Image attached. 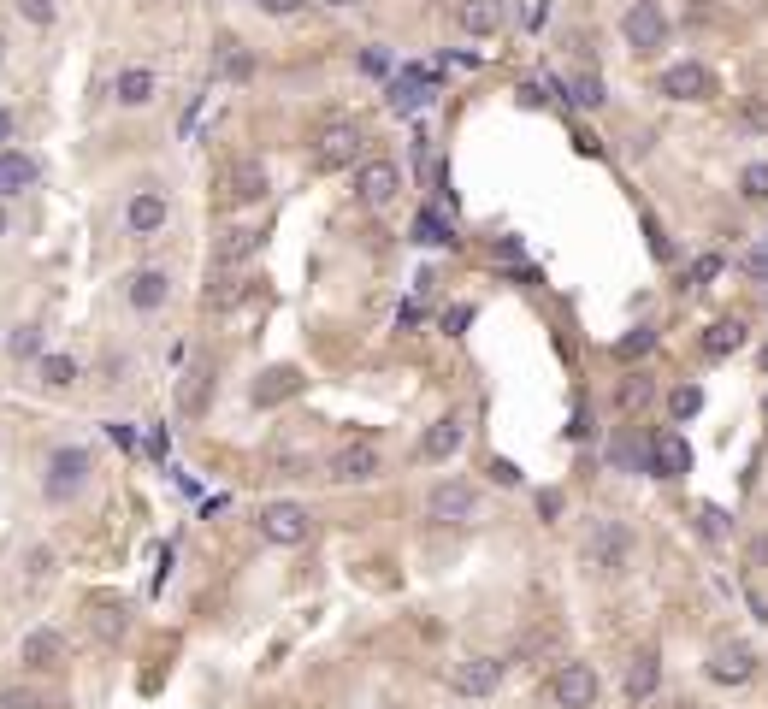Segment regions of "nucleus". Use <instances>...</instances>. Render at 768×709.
<instances>
[{"instance_id": "1", "label": "nucleus", "mask_w": 768, "mask_h": 709, "mask_svg": "<svg viewBox=\"0 0 768 709\" xmlns=\"http://www.w3.org/2000/svg\"><path fill=\"white\" fill-rule=\"evenodd\" d=\"M633 556H639V532L627 526V520H591V532H585V568H597V574H627L633 568Z\"/></svg>"}, {"instance_id": "2", "label": "nucleus", "mask_w": 768, "mask_h": 709, "mask_svg": "<svg viewBox=\"0 0 768 709\" xmlns=\"http://www.w3.org/2000/svg\"><path fill=\"white\" fill-rule=\"evenodd\" d=\"M757 668H763V656L751 639H715L704 656V674L715 686H751L757 680Z\"/></svg>"}, {"instance_id": "3", "label": "nucleus", "mask_w": 768, "mask_h": 709, "mask_svg": "<svg viewBox=\"0 0 768 709\" xmlns=\"http://www.w3.org/2000/svg\"><path fill=\"white\" fill-rule=\"evenodd\" d=\"M260 538L266 544H278V550H296V544H308V532H314V515H308V503H290V497H278V503H260Z\"/></svg>"}, {"instance_id": "4", "label": "nucleus", "mask_w": 768, "mask_h": 709, "mask_svg": "<svg viewBox=\"0 0 768 709\" xmlns=\"http://www.w3.org/2000/svg\"><path fill=\"white\" fill-rule=\"evenodd\" d=\"M426 515L438 520V526H467V520L479 515V485L473 479H438L432 491H426Z\"/></svg>"}, {"instance_id": "5", "label": "nucleus", "mask_w": 768, "mask_h": 709, "mask_svg": "<svg viewBox=\"0 0 768 709\" xmlns=\"http://www.w3.org/2000/svg\"><path fill=\"white\" fill-rule=\"evenodd\" d=\"M621 42H627L633 54H662V48H668V12H662L656 0H633V6L621 12Z\"/></svg>"}, {"instance_id": "6", "label": "nucleus", "mask_w": 768, "mask_h": 709, "mask_svg": "<svg viewBox=\"0 0 768 709\" xmlns=\"http://www.w3.org/2000/svg\"><path fill=\"white\" fill-rule=\"evenodd\" d=\"M597 698H603V680L591 662H562L550 674V704L556 709H597Z\"/></svg>"}, {"instance_id": "7", "label": "nucleus", "mask_w": 768, "mask_h": 709, "mask_svg": "<svg viewBox=\"0 0 768 709\" xmlns=\"http://www.w3.org/2000/svg\"><path fill=\"white\" fill-rule=\"evenodd\" d=\"M355 148H361V125L355 119H325L314 130V166L337 172V166H355Z\"/></svg>"}, {"instance_id": "8", "label": "nucleus", "mask_w": 768, "mask_h": 709, "mask_svg": "<svg viewBox=\"0 0 768 709\" xmlns=\"http://www.w3.org/2000/svg\"><path fill=\"white\" fill-rule=\"evenodd\" d=\"M266 190H272V178H266L260 160H231V166L219 172V201H225V207H260Z\"/></svg>"}, {"instance_id": "9", "label": "nucleus", "mask_w": 768, "mask_h": 709, "mask_svg": "<svg viewBox=\"0 0 768 709\" xmlns=\"http://www.w3.org/2000/svg\"><path fill=\"white\" fill-rule=\"evenodd\" d=\"M656 95L662 101H715V71L704 60H680L656 77Z\"/></svg>"}, {"instance_id": "10", "label": "nucleus", "mask_w": 768, "mask_h": 709, "mask_svg": "<svg viewBox=\"0 0 768 709\" xmlns=\"http://www.w3.org/2000/svg\"><path fill=\"white\" fill-rule=\"evenodd\" d=\"M497 686H503V662H497V656H461V662L449 668V692L467 698V704L491 698Z\"/></svg>"}, {"instance_id": "11", "label": "nucleus", "mask_w": 768, "mask_h": 709, "mask_svg": "<svg viewBox=\"0 0 768 709\" xmlns=\"http://www.w3.org/2000/svg\"><path fill=\"white\" fill-rule=\"evenodd\" d=\"M83 479H89V450L65 444V450L48 455V479H42V491H48V503H65V497L83 491Z\"/></svg>"}, {"instance_id": "12", "label": "nucleus", "mask_w": 768, "mask_h": 709, "mask_svg": "<svg viewBox=\"0 0 768 709\" xmlns=\"http://www.w3.org/2000/svg\"><path fill=\"white\" fill-rule=\"evenodd\" d=\"M355 195H361V207H390L402 195V166L396 160H361L355 166Z\"/></svg>"}, {"instance_id": "13", "label": "nucleus", "mask_w": 768, "mask_h": 709, "mask_svg": "<svg viewBox=\"0 0 768 709\" xmlns=\"http://www.w3.org/2000/svg\"><path fill=\"white\" fill-rule=\"evenodd\" d=\"M384 473V455L373 444H343L331 455V485H373Z\"/></svg>"}, {"instance_id": "14", "label": "nucleus", "mask_w": 768, "mask_h": 709, "mask_svg": "<svg viewBox=\"0 0 768 709\" xmlns=\"http://www.w3.org/2000/svg\"><path fill=\"white\" fill-rule=\"evenodd\" d=\"M621 692H627V704H650V698L662 692V656H656V645L633 650V662H627V674H621Z\"/></svg>"}, {"instance_id": "15", "label": "nucleus", "mask_w": 768, "mask_h": 709, "mask_svg": "<svg viewBox=\"0 0 768 709\" xmlns=\"http://www.w3.org/2000/svg\"><path fill=\"white\" fill-rule=\"evenodd\" d=\"M650 473L656 479H686L692 473V444L680 432H656L650 438Z\"/></svg>"}, {"instance_id": "16", "label": "nucleus", "mask_w": 768, "mask_h": 709, "mask_svg": "<svg viewBox=\"0 0 768 709\" xmlns=\"http://www.w3.org/2000/svg\"><path fill=\"white\" fill-rule=\"evenodd\" d=\"M255 255H260L255 225H231V231H219V243H213V266H219V272H237V266H249Z\"/></svg>"}, {"instance_id": "17", "label": "nucleus", "mask_w": 768, "mask_h": 709, "mask_svg": "<svg viewBox=\"0 0 768 709\" xmlns=\"http://www.w3.org/2000/svg\"><path fill=\"white\" fill-rule=\"evenodd\" d=\"M166 296H172V278H166L160 266H142V272H130L125 302L136 308V314H154V308H166Z\"/></svg>"}, {"instance_id": "18", "label": "nucleus", "mask_w": 768, "mask_h": 709, "mask_svg": "<svg viewBox=\"0 0 768 709\" xmlns=\"http://www.w3.org/2000/svg\"><path fill=\"white\" fill-rule=\"evenodd\" d=\"M455 24H461L467 36H497V30L509 24V0H461V6H455Z\"/></svg>"}, {"instance_id": "19", "label": "nucleus", "mask_w": 768, "mask_h": 709, "mask_svg": "<svg viewBox=\"0 0 768 709\" xmlns=\"http://www.w3.org/2000/svg\"><path fill=\"white\" fill-rule=\"evenodd\" d=\"M461 444H467V426H461L455 414H444V420H432V426L420 432V461H449Z\"/></svg>"}, {"instance_id": "20", "label": "nucleus", "mask_w": 768, "mask_h": 709, "mask_svg": "<svg viewBox=\"0 0 768 709\" xmlns=\"http://www.w3.org/2000/svg\"><path fill=\"white\" fill-rule=\"evenodd\" d=\"M154 95H160V77H154L148 65H125V71L113 77V101H119V107H148Z\"/></svg>"}, {"instance_id": "21", "label": "nucleus", "mask_w": 768, "mask_h": 709, "mask_svg": "<svg viewBox=\"0 0 768 709\" xmlns=\"http://www.w3.org/2000/svg\"><path fill=\"white\" fill-rule=\"evenodd\" d=\"M751 343V325L745 320H715V325H704V355L709 361H727V355H739Z\"/></svg>"}, {"instance_id": "22", "label": "nucleus", "mask_w": 768, "mask_h": 709, "mask_svg": "<svg viewBox=\"0 0 768 709\" xmlns=\"http://www.w3.org/2000/svg\"><path fill=\"white\" fill-rule=\"evenodd\" d=\"M30 184H36V160H30L24 148H0V201L24 195Z\"/></svg>"}, {"instance_id": "23", "label": "nucleus", "mask_w": 768, "mask_h": 709, "mask_svg": "<svg viewBox=\"0 0 768 709\" xmlns=\"http://www.w3.org/2000/svg\"><path fill=\"white\" fill-rule=\"evenodd\" d=\"M60 656H65V639L54 627H36V633H24V645H18V662H24V668H54Z\"/></svg>"}, {"instance_id": "24", "label": "nucleus", "mask_w": 768, "mask_h": 709, "mask_svg": "<svg viewBox=\"0 0 768 709\" xmlns=\"http://www.w3.org/2000/svg\"><path fill=\"white\" fill-rule=\"evenodd\" d=\"M125 225H130V231H136V237H154V231L166 225V195H154V190L130 195V207H125Z\"/></svg>"}, {"instance_id": "25", "label": "nucleus", "mask_w": 768, "mask_h": 709, "mask_svg": "<svg viewBox=\"0 0 768 709\" xmlns=\"http://www.w3.org/2000/svg\"><path fill=\"white\" fill-rule=\"evenodd\" d=\"M249 71H255L249 48H243L237 36H219V48H213V77H225V83H243Z\"/></svg>"}, {"instance_id": "26", "label": "nucleus", "mask_w": 768, "mask_h": 709, "mask_svg": "<svg viewBox=\"0 0 768 709\" xmlns=\"http://www.w3.org/2000/svg\"><path fill=\"white\" fill-rule=\"evenodd\" d=\"M296 390H302V373H296V367H272L255 385V408H278V402H290Z\"/></svg>"}, {"instance_id": "27", "label": "nucleus", "mask_w": 768, "mask_h": 709, "mask_svg": "<svg viewBox=\"0 0 768 709\" xmlns=\"http://www.w3.org/2000/svg\"><path fill=\"white\" fill-rule=\"evenodd\" d=\"M36 373H42V385H48V390H65L71 379H77V361H71V355H42V361H36Z\"/></svg>"}, {"instance_id": "28", "label": "nucleus", "mask_w": 768, "mask_h": 709, "mask_svg": "<svg viewBox=\"0 0 768 709\" xmlns=\"http://www.w3.org/2000/svg\"><path fill=\"white\" fill-rule=\"evenodd\" d=\"M6 355H12V361H42V331H36V325H18V331L6 337Z\"/></svg>"}, {"instance_id": "29", "label": "nucleus", "mask_w": 768, "mask_h": 709, "mask_svg": "<svg viewBox=\"0 0 768 709\" xmlns=\"http://www.w3.org/2000/svg\"><path fill=\"white\" fill-rule=\"evenodd\" d=\"M739 195H745V201H757V207L768 201V160H751V166L739 172Z\"/></svg>"}, {"instance_id": "30", "label": "nucleus", "mask_w": 768, "mask_h": 709, "mask_svg": "<svg viewBox=\"0 0 768 709\" xmlns=\"http://www.w3.org/2000/svg\"><path fill=\"white\" fill-rule=\"evenodd\" d=\"M698 408H704V390L698 385H674L668 390V414H674V420H692Z\"/></svg>"}, {"instance_id": "31", "label": "nucleus", "mask_w": 768, "mask_h": 709, "mask_svg": "<svg viewBox=\"0 0 768 709\" xmlns=\"http://www.w3.org/2000/svg\"><path fill=\"white\" fill-rule=\"evenodd\" d=\"M574 101H579V107H603V101H609L597 71H579V77H574Z\"/></svg>"}, {"instance_id": "32", "label": "nucleus", "mask_w": 768, "mask_h": 709, "mask_svg": "<svg viewBox=\"0 0 768 709\" xmlns=\"http://www.w3.org/2000/svg\"><path fill=\"white\" fill-rule=\"evenodd\" d=\"M249 290H255V278H231L225 290H207V308H237Z\"/></svg>"}, {"instance_id": "33", "label": "nucleus", "mask_w": 768, "mask_h": 709, "mask_svg": "<svg viewBox=\"0 0 768 709\" xmlns=\"http://www.w3.org/2000/svg\"><path fill=\"white\" fill-rule=\"evenodd\" d=\"M650 349H656V331H650V325H639L633 337H621V343H615V355H621V361H633V355H650Z\"/></svg>"}, {"instance_id": "34", "label": "nucleus", "mask_w": 768, "mask_h": 709, "mask_svg": "<svg viewBox=\"0 0 768 709\" xmlns=\"http://www.w3.org/2000/svg\"><path fill=\"white\" fill-rule=\"evenodd\" d=\"M95 633H101V639H119V633H125V609L95 603Z\"/></svg>"}, {"instance_id": "35", "label": "nucleus", "mask_w": 768, "mask_h": 709, "mask_svg": "<svg viewBox=\"0 0 768 709\" xmlns=\"http://www.w3.org/2000/svg\"><path fill=\"white\" fill-rule=\"evenodd\" d=\"M18 12H24V18H30L36 30H48V24L60 18V12H54V0H18Z\"/></svg>"}, {"instance_id": "36", "label": "nucleus", "mask_w": 768, "mask_h": 709, "mask_svg": "<svg viewBox=\"0 0 768 709\" xmlns=\"http://www.w3.org/2000/svg\"><path fill=\"white\" fill-rule=\"evenodd\" d=\"M207 379H213V373H190V379H184V408H190V414H201V402H207Z\"/></svg>"}, {"instance_id": "37", "label": "nucleus", "mask_w": 768, "mask_h": 709, "mask_svg": "<svg viewBox=\"0 0 768 709\" xmlns=\"http://www.w3.org/2000/svg\"><path fill=\"white\" fill-rule=\"evenodd\" d=\"M48 574H54V550H30V580L42 585Z\"/></svg>"}, {"instance_id": "38", "label": "nucleus", "mask_w": 768, "mask_h": 709, "mask_svg": "<svg viewBox=\"0 0 768 709\" xmlns=\"http://www.w3.org/2000/svg\"><path fill=\"white\" fill-rule=\"evenodd\" d=\"M698 515H704V532H709V538H727V515H721L715 503H704Z\"/></svg>"}, {"instance_id": "39", "label": "nucleus", "mask_w": 768, "mask_h": 709, "mask_svg": "<svg viewBox=\"0 0 768 709\" xmlns=\"http://www.w3.org/2000/svg\"><path fill=\"white\" fill-rule=\"evenodd\" d=\"M0 709H42L36 692H0Z\"/></svg>"}, {"instance_id": "40", "label": "nucleus", "mask_w": 768, "mask_h": 709, "mask_svg": "<svg viewBox=\"0 0 768 709\" xmlns=\"http://www.w3.org/2000/svg\"><path fill=\"white\" fill-rule=\"evenodd\" d=\"M715 272H721V255H704V260H698V266H692V284H709Z\"/></svg>"}, {"instance_id": "41", "label": "nucleus", "mask_w": 768, "mask_h": 709, "mask_svg": "<svg viewBox=\"0 0 768 709\" xmlns=\"http://www.w3.org/2000/svg\"><path fill=\"white\" fill-rule=\"evenodd\" d=\"M420 243H444V231H438V219H432V213L420 219Z\"/></svg>"}, {"instance_id": "42", "label": "nucleus", "mask_w": 768, "mask_h": 709, "mask_svg": "<svg viewBox=\"0 0 768 709\" xmlns=\"http://www.w3.org/2000/svg\"><path fill=\"white\" fill-rule=\"evenodd\" d=\"M260 6H266V12H272V18H290V12H296V6H302V0H260Z\"/></svg>"}, {"instance_id": "43", "label": "nucleus", "mask_w": 768, "mask_h": 709, "mask_svg": "<svg viewBox=\"0 0 768 709\" xmlns=\"http://www.w3.org/2000/svg\"><path fill=\"white\" fill-rule=\"evenodd\" d=\"M745 272H757V278H768V249H757V255H745Z\"/></svg>"}, {"instance_id": "44", "label": "nucleus", "mask_w": 768, "mask_h": 709, "mask_svg": "<svg viewBox=\"0 0 768 709\" xmlns=\"http://www.w3.org/2000/svg\"><path fill=\"white\" fill-rule=\"evenodd\" d=\"M751 562H757V568H768V532H763V538H751Z\"/></svg>"}, {"instance_id": "45", "label": "nucleus", "mask_w": 768, "mask_h": 709, "mask_svg": "<svg viewBox=\"0 0 768 709\" xmlns=\"http://www.w3.org/2000/svg\"><path fill=\"white\" fill-rule=\"evenodd\" d=\"M12 130H18V119H12V113H6V107H0V148H6V142H12Z\"/></svg>"}, {"instance_id": "46", "label": "nucleus", "mask_w": 768, "mask_h": 709, "mask_svg": "<svg viewBox=\"0 0 768 709\" xmlns=\"http://www.w3.org/2000/svg\"><path fill=\"white\" fill-rule=\"evenodd\" d=\"M0 237H6V207H0Z\"/></svg>"}, {"instance_id": "47", "label": "nucleus", "mask_w": 768, "mask_h": 709, "mask_svg": "<svg viewBox=\"0 0 768 709\" xmlns=\"http://www.w3.org/2000/svg\"><path fill=\"white\" fill-rule=\"evenodd\" d=\"M320 6H349V0H320Z\"/></svg>"}, {"instance_id": "48", "label": "nucleus", "mask_w": 768, "mask_h": 709, "mask_svg": "<svg viewBox=\"0 0 768 709\" xmlns=\"http://www.w3.org/2000/svg\"><path fill=\"white\" fill-rule=\"evenodd\" d=\"M0 60H6V36H0Z\"/></svg>"}]
</instances>
